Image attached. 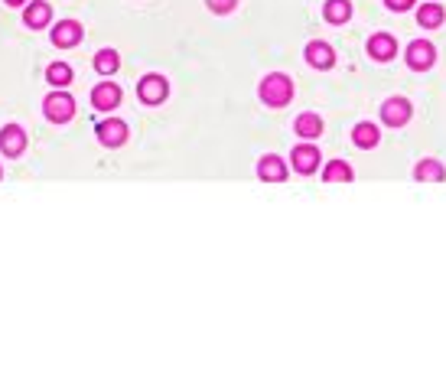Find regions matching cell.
Here are the masks:
<instances>
[{"label": "cell", "mask_w": 446, "mask_h": 365, "mask_svg": "<svg viewBox=\"0 0 446 365\" xmlns=\"http://www.w3.org/2000/svg\"><path fill=\"white\" fill-rule=\"evenodd\" d=\"M290 98H294V82L287 76L274 72L261 82V102H267L270 108H284V104H290Z\"/></svg>", "instance_id": "cell-1"}, {"label": "cell", "mask_w": 446, "mask_h": 365, "mask_svg": "<svg viewBox=\"0 0 446 365\" xmlns=\"http://www.w3.org/2000/svg\"><path fill=\"white\" fill-rule=\"evenodd\" d=\"M72 114H76V98L66 92L59 95H49L46 98V118L56 121V124H66V121H72Z\"/></svg>", "instance_id": "cell-2"}, {"label": "cell", "mask_w": 446, "mask_h": 365, "mask_svg": "<svg viewBox=\"0 0 446 365\" xmlns=\"http://www.w3.org/2000/svg\"><path fill=\"white\" fill-rule=\"evenodd\" d=\"M381 121H385L387 128H404L407 121H411V102H404V98L385 102L381 104Z\"/></svg>", "instance_id": "cell-3"}, {"label": "cell", "mask_w": 446, "mask_h": 365, "mask_svg": "<svg viewBox=\"0 0 446 365\" xmlns=\"http://www.w3.org/2000/svg\"><path fill=\"white\" fill-rule=\"evenodd\" d=\"M167 92H169V85L163 76H147V78H140V85H137V95H140L147 104H160L163 98H167Z\"/></svg>", "instance_id": "cell-4"}, {"label": "cell", "mask_w": 446, "mask_h": 365, "mask_svg": "<svg viewBox=\"0 0 446 365\" xmlns=\"http://www.w3.org/2000/svg\"><path fill=\"white\" fill-rule=\"evenodd\" d=\"M433 59H437V52H433V46H430L427 40H414V43L407 46V66L411 68H430Z\"/></svg>", "instance_id": "cell-5"}, {"label": "cell", "mask_w": 446, "mask_h": 365, "mask_svg": "<svg viewBox=\"0 0 446 365\" xmlns=\"http://www.w3.org/2000/svg\"><path fill=\"white\" fill-rule=\"evenodd\" d=\"M26 147V134L23 128H17V124H7V128L0 131V150L7 153V157H20Z\"/></svg>", "instance_id": "cell-6"}, {"label": "cell", "mask_w": 446, "mask_h": 365, "mask_svg": "<svg viewBox=\"0 0 446 365\" xmlns=\"http://www.w3.org/2000/svg\"><path fill=\"white\" fill-rule=\"evenodd\" d=\"M368 52H371V59H378V62H391L397 56V43H394V36H387V33H375L368 40Z\"/></svg>", "instance_id": "cell-7"}, {"label": "cell", "mask_w": 446, "mask_h": 365, "mask_svg": "<svg viewBox=\"0 0 446 365\" xmlns=\"http://www.w3.org/2000/svg\"><path fill=\"white\" fill-rule=\"evenodd\" d=\"M98 140H102L104 147H121L127 140V124L124 121H104V124H98Z\"/></svg>", "instance_id": "cell-8"}, {"label": "cell", "mask_w": 446, "mask_h": 365, "mask_svg": "<svg viewBox=\"0 0 446 365\" xmlns=\"http://www.w3.org/2000/svg\"><path fill=\"white\" fill-rule=\"evenodd\" d=\"M320 167V150L313 144H300L294 147V170L296 173H316Z\"/></svg>", "instance_id": "cell-9"}, {"label": "cell", "mask_w": 446, "mask_h": 365, "mask_svg": "<svg viewBox=\"0 0 446 365\" xmlns=\"http://www.w3.org/2000/svg\"><path fill=\"white\" fill-rule=\"evenodd\" d=\"M92 104H95V108H102V111L118 108V104H121V88H118V85H111V82L98 85V88L92 92Z\"/></svg>", "instance_id": "cell-10"}, {"label": "cell", "mask_w": 446, "mask_h": 365, "mask_svg": "<svg viewBox=\"0 0 446 365\" xmlns=\"http://www.w3.org/2000/svg\"><path fill=\"white\" fill-rule=\"evenodd\" d=\"M78 40H82V26H78L76 20H66V23H59L56 30H52V43L62 46V49L76 46Z\"/></svg>", "instance_id": "cell-11"}, {"label": "cell", "mask_w": 446, "mask_h": 365, "mask_svg": "<svg viewBox=\"0 0 446 365\" xmlns=\"http://www.w3.org/2000/svg\"><path fill=\"white\" fill-rule=\"evenodd\" d=\"M258 173H261V179H267V183H280V179H287V163L270 153V157H264V160L258 163Z\"/></svg>", "instance_id": "cell-12"}, {"label": "cell", "mask_w": 446, "mask_h": 365, "mask_svg": "<svg viewBox=\"0 0 446 365\" xmlns=\"http://www.w3.org/2000/svg\"><path fill=\"white\" fill-rule=\"evenodd\" d=\"M49 17H52L49 4H42V0H36V4H30V7H26L23 23L30 26V30H42V26L49 23Z\"/></svg>", "instance_id": "cell-13"}, {"label": "cell", "mask_w": 446, "mask_h": 365, "mask_svg": "<svg viewBox=\"0 0 446 365\" xmlns=\"http://www.w3.org/2000/svg\"><path fill=\"white\" fill-rule=\"evenodd\" d=\"M306 59H310V66H316V68H329L336 62V52H332L329 43H310L306 46Z\"/></svg>", "instance_id": "cell-14"}, {"label": "cell", "mask_w": 446, "mask_h": 365, "mask_svg": "<svg viewBox=\"0 0 446 365\" xmlns=\"http://www.w3.org/2000/svg\"><path fill=\"white\" fill-rule=\"evenodd\" d=\"M443 20H446V13H443V7H440V4H423V7L417 10V23L427 26V30H437Z\"/></svg>", "instance_id": "cell-15"}, {"label": "cell", "mask_w": 446, "mask_h": 365, "mask_svg": "<svg viewBox=\"0 0 446 365\" xmlns=\"http://www.w3.org/2000/svg\"><path fill=\"white\" fill-rule=\"evenodd\" d=\"M414 176L423 179V183H437V179L446 176V170H443V163H437V160H421L414 167Z\"/></svg>", "instance_id": "cell-16"}, {"label": "cell", "mask_w": 446, "mask_h": 365, "mask_svg": "<svg viewBox=\"0 0 446 365\" xmlns=\"http://www.w3.org/2000/svg\"><path fill=\"white\" fill-rule=\"evenodd\" d=\"M323 13H326L329 23H336V26H339V23H345V20L352 17V4H349V0H329Z\"/></svg>", "instance_id": "cell-17"}, {"label": "cell", "mask_w": 446, "mask_h": 365, "mask_svg": "<svg viewBox=\"0 0 446 365\" xmlns=\"http://www.w3.org/2000/svg\"><path fill=\"white\" fill-rule=\"evenodd\" d=\"M352 140L358 147H375L381 140V134H378V128H375V124H368V121H365V124H358V128L352 131Z\"/></svg>", "instance_id": "cell-18"}, {"label": "cell", "mask_w": 446, "mask_h": 365, "mask_svg": "<svg viewBox=\"0 0 446 365\" xmlns=\"http://www.w3.org/2000/svg\"><path fill=\"white\" fill-rule=\"evenodd\" d=\"M294 128H296L300 137H320L323 134V121L316 118V114H300Z\"/></svg>", "instance_id": "cell-19"}, {"label": "cell", "mask_w": 446, "mask_h": 365, "mask_svg": "<svg viewBox=\"0 0 446 365\" xmlns=\"http://www.w3.org/2000/svg\"><path fill=\"white\" fill-rule=\"evenodd\" d=\"M323 176H326V183H349V179H352V167L342 160H332L326 170H323Z\"/></svg>", "instance_id": "cell-20"}, {"label": "cell", "mask_w": 446, "mask_h": 365, "mask_svg": "<svg viewBox=\"0 0 446 365\" xmlns=\"http://www.w3.org/2000/svg\"><path fill=\"white\" fill-rule=\"evenodd\" d=\"M118 52L114 49H102L98 56H95V68L102 72V76H111V72H118Z\"/></svg>", "instance_id": "cell-21"}, {"label": "cell", "mask_w": 446, "mask_h": 365, "mask_svg": "<svg viewBox=\"0 0 446 365\" xmlns=\"http://www.w3.org/2000/svg\"><path fill=\"white\" fill-rule=\"evenodd\" d=\"M46 78H49L52 85H68V82H72V68H68L66 62H52Z\"/></svg>", "instance_id": "cell-22"}, {"label": "cell", "mask_w": 446, "mask_h": 365, "mask_svg": "<svg viewBox=\"0 0 446 365\" xmlns=\"http://www.w3.org/2000/svg\"><path fill=\"white\" fill-rule=\"evenodd\" d=\"M205 4H209L212 13H231L238 0H205Z\"/></svg>", "instance_id": "cell-23"}, {"label": "cell", "mask_w": 446, "mask_h": 365, "mask_svg": "<svg viewBox=\"0 0 446 365\" xmlns=\"http://www.w3.org/2000/svg\"><path fill=\"white\" fill-rule=\"evenodd\" d=\"M391 10H411L414 7V0H385Z\"/></svg>", "instance_id": "cell-24"}, {"label": "cell", "mask_w": 446, "mask_h": 365, "mask_svg": "<svg viewBox=\"0 0 446 365\" xmlns=\"http://www.w3.org/2000/svg\"><path fill=\"white\" fill-rule=\"evenodd\" d=\"M7 4H10V7H23L26 0H7Z\"/></svg>", "instance_id": "cell-25"}]
</instances>
